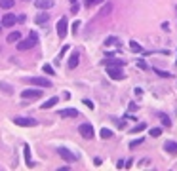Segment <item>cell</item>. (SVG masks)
I'll use <instances>...</instances> for the list:
<instances>
[{"mask_svg":"<svg viewBox=\"0 0 177 171\" xmlns=\"http://www.w3.org/2000/svg\"><path fill=\"white\" fill-rule=\"evenodd\" d=\"M36 42H38V34H36V33H31L25 40L17 42V50H19V52H27V50H31V48L36 46Z\"/></svg>","mask_w":177,"mask_h":171,"instance_id":"cell-1","label":"cell"},{"mask_svg":"<svg viewBox=\"0 0 177 171\" xmlns=\"http://www.w3.org/2000/svg\"><path fill=\"white\" fill-rule=\"evenodd\" d=\"M13 124L21 126V128H33V126H36V120L34 118H27V116H15Z\"/></svg>","mask_w":177,"mask_h":171,"instance_id":"cell-2","label":"cell"},{"mask_svg":"<svg viewBox=\"0 0 177 171\" xmlns=\"http://www.w3.org/2000/svg\"><path fill=\"white\" fill-rule=\"evenodd\" d=\"M27 82L31 86H38V88H52V82H49L48 78H42V76H33V78H27Z\"/></svg>","mask_w":177,"mask_h":171,"instance_id":"cell-3","label":"cell"},{"mask_svg":"<svg viewBox=\"0 0 177 171\" xmlns=\"http://www.w3.org/2000/svg\"><path fill=\"white\" fill-rule=\"evenodd\" d=\"M21 97H23V99H40V97H42V89H33V88L23 89Z\"/></svg>","mask_w":177,"mask_h":171,"instance_id":"cell-4","label":"cell"},{"mask_svg":"<svg viewBox=\"0 0 177 171\" xmlns=\"http://www.w3.org/2000/svg\"><path fill=\"white\" fill-rule=\"evenodd\" d=\"M107 74H109L112 80H122V78H124L122 67H107Z\"/></svg>","mask_w":177,"mask_h":171,"instance_id":"cell-5","label":"cell"},{"mask_svg":"<svg viewBox=\"0 0 177 171\" xmlns=\"http://www.w3.org/2000/svg\"><path fill=\"white\" fill-rule=\"evenodd\" d=\"M57 152H59V156H61L65 162H76V156H74V152H70L69 148H65V146H59Z\"/></svg>","mask_w":177,"mask_h":171,"instance_id":"cell-6","label":"cell"},{"mask_svg":"<svg viewBox=\"0 0 177 171\" xmlns=\"http://www.w3.org/2000/svg\"><path fill=\"white\" fill-rule=\"evenodd\" d=\"M78 133H80L84 139H91V137H93V128H91V124H82V126L78 128Z\"/></svg>","mask_w":177,"mask_h":171,"instance_id":"cell-7","label":"cell"},{"mask_svg":"<svg viewBox=\"0 0 177 171\" xmlns=\"http://www.w3.org/2000/svg\"><path fill=\"white\" fill-rule=\"evenodd\" d=\"M57 36L59 38H65L67 36V17H61L57 21Z\"/></svg>","mask_w":177,"mask_h":171,"instance_id":"cell-8","label":"cell"},{"mask_svg":"<svg viewBox=\"0 0 177 171\" xmlns=\"http://www.w3.org/2000/svg\"><path fill=\"white\" fill-rule=\"evenodd\" d=\"M34 6L38 10H49V8H54V0H34Z\"/></svg>","mask_w":177,"mask_h":171,"instance_id":"cell-9","label":"cell"},{"mask_svg":"<svg viewBox=\"0 0 177 171\" xmlns=\"http://www.w3.org/2000/svg\"><path fill=\"white\" fill-rule=\"evenodd\" d=\"M17 23V17L13 15V13H6L4 17H2V27H13Z\"/></svg>","mask_w":177,"mask_h":171,"instance_id":"cell-10","label":"cell"},{"mask_svg":"<svg viewBox=\"0 0 177 171\" xmlns=\"http://www.w3.org/2000/svg\"><path fill=\"white\" fill-rule=\"evenodd\" d=\"M76 116H78L76 108H63V110H59V118H76Z\"/></svg>","mask_w":177,"mask_h":171,"instance_id":"cell-11","label":"cell"},{"mask_svg":"<svg viewBox=\"0 0 177 171\" xmlns=\"http://www.w3.org/2000/svg\"><path fill=\"white\" fill-rule=\"evenodd\" d=\"M105 67H124V61L122 59H114L112 55H109L107 61H105Z\"/></svg>","mask_w":177,"mask_h":171,"instance_id":"cell-12","label":"cell"},{"mask_svg":"<svg viewBox=\"0 0 177 171\" xmlns=\"http://www.w3.org/2000/svg\"><path fill=\"white\" fill-rule=\"evenodd\" d=\"M164 150L166 152H171V154H177V143L175 141H166L164 143Z\"/></svg>","mask_w":177,"mask_h":171,"instance_id":"cell-13","label":"cell"},{"mask_svg":"<svg viewBox=\"0 0 177 171\" xmlns=\"http://www.w3.org/2000/svg\"><path fill=\"white\" fill-rule=\"evenodd\" d=\"M55 103H59V97H52V99H48L46 103H42V105H40V108H42V110H46V108H52Z\"/></svg>","mask_w":177,"mask_h":171,"instance_id":"cell-14","label":"cell"},{"mask_svg":"<svg viewBox=\"0 0 177 171\" xmlns=\"http://www.w3.org/2000/svg\"><path fill=\"white\" fill-rule=\"evenodd\" d=\"M6 40H8L10 44H13V42H19V40H21V34H19L17 31H13V33H10V34H8V38H6Z\"/></svg>","mask_w":177,"mask_h":171,"instance_id":"cell-15","label":"cell"},{"mask_svg":"<svg viewBox=\"0 0 177 171\" xmlns=\"http://www.w3.org/2000/svg\"><path fill=\"white\" fill-rule=\"evenodd\" d=\"M25 162H27V165H29V167H33V165H34V163L31 162V148H29V144L25 146Z\"/></svg>","mask_w":177,"mask_h":171,"instance_id":"cell-16","label":"cell"},{"mask_svg":"<svg viewBox=\"0 0 177 171\" xmlns=\"http://www.w3.org/2000/svg\"><path fill=\"white\" fill-rule=\"evenodd\" d=\"M13 0H0V8H4V10H10V8H13Z\"/></svg>","mask_w":177,"mask_h":171,"instance_id":"cell-17","label":"cell"},{"mask_svg":"<svg viewBox=\"0 0 177 171\" xmlns=\"http://www.w3.org/2000/svg\"><path fill=\"white\" fill-rule=\"evenodd\" d=\"M48 17H49L48 13H38V15H36V23H38V25H42V23L48 21Z\"/></svg>","mask_w":177,"mask_h":171,"instance_id":"cell-18","label":"cell"},{"mask_svg":"<svg viewBox=\"0 0 177 171\" xmlns=\"http://www.w3.org/2000/svg\"><path fill=\"white\" fill-rule=\"evenodd\" d=\"M74 67H78V55L76 53H74L70 57V61H69V68H74Z\"/></svg>","mask_w":177,"mask_h":171,"instance_id":"cell-19","label":"cell"},{"mask_svg":"<svg viewBox=\"0 0 177 171\" xmlns=\"http://www.w3.org/2000/svg\"><path fill=\"white\" fill-rule=\"evenodd\" d=\"M99 135H101V139H111V137H112V131H111V129H105V128H103Z\"/></svg>","mask_w":177,"mask_h":171,"instance_id":"cell-20","label":"cell"},{"mask_svg":"<svg viewBox=\"0 0 177 171\" xmlns=\"http://www.w3.org/2000/svg\"><path fill=\"white\" fill-rule=\"evenodd\" d=\"M153 70L156 72L158 76H162V78H171V74H169V72H164V70H160V68H153Z\"/></svg>","mask_w":177,"mask_h":171,"instance_id":"cell-21","label":"cell"},{"mask_svg":"<svg viewBox=\"0 0 177 171\" xmlns=\"http://www.w3.org/2000/svg\"><path fill=\"white\" fill-rule=\"evenodd\" d=\"M130 48H132V52H143V48L133 40V42H130Z\"/></svg>","mask_w":177,"mask_h":171,"instance_id":"cell-22","label":"cell"},{"mask_svg":"<svg viewBox=\"0 0 177 171\" xmlns=\"http://www.w3.org/2000/svg\"><path fill=\"white\" fill-rule=\"evenodd\" d=\"M42 72H46V74H55L52 65H44V67H42Z\"/></svg>","mask_w":177,"mask_h":171,"instance_id":"cell-23","label":"cell"},{"mask_svg":"<svg viewBox=\"0 0 177 171\" xmlns=\"http://www.w3.org/2000/svg\"><path fill=\"white\" fill-rule=\"evenodd\" d=\"M103 0H84V4L88 6V8H91V6H95V4H101Z\"/></svg>","mask_w":177,"mask_h":171,"instance_id":"cell-24","label":"cell"},{"mask_svg":"<svg viewBox=\"0 0 177 171\" xmlns=\"http://www.w3.org/2000/svg\"><path fill=\"white\" fill-rule=\"evenodd\" d=\"M160 122H162V126H166V128L171 126V120H169L168 116H160Z\"/></svg>","mask_w":177,"mask_h":171,"instance_id":"cell-25","label":"cell"},{"mask_svg":"<svg viewBox=\"0 0 177 171\" xmlns=\"http://www.w3.org/2000/svg\"><path fill=\"white\" fill-rule=\"evenodd\" d=\"M150 135H153V137H160L162 135V129L160 128H153V129H150Z\"/></svg>","mask_w":177,"mask_h":171,"instance_id":"cell-26","label":"cell"},{"mask_svg":"<svg viewBox=\"0 0 177 171\" xmlns=\"http://www.w3.org/2000/svg\"><path fill=\"white\" fill-rule=\"evenodd\" d=\"M118 42V38H114V36H109L107 40H105V46H112V44H116Z\"/></svg>","mask_w":177,"mask_h":171,"instance_id":"cell-27","label":"cell"},{"mask_svg":"<svg viewBox=\"0 0 177 171\" xmlns=\"http://www.w3.org/2000/svg\"><path fill=\"white\" fill-rule=\"evenodd\" d=\"M145 128H147V124H137V126L133 128V131H132V133H139V131H143Z\"/></svg>","mask_w":177,"mask_h":171,"instance_id":"cell-28","label":"cell"},{"mask_svg":"<svg viewBox=\"0 0 177 171\" xmlns=\"http://www.w3.org/2000/svg\"><path fill=\"white\" fill-rule=\"evenodd\" d=\"M111 10H112V4H107L103 10H101V15H107V13H111Z\"/></svg>","mask_w":177,"mask_h":171,"instance_id":"cell-29","label":"cell"},{"mask_svg":"<svg viewBox=\"0 0 177 171\" xmlns=\"http://www.w3.org/2000/svg\"><path fill=\"white\" fill-rule=\"evenodd\" d=\"M141 143H143V139H137V141H133V143L130 144V148H135V146H137V144H141Z\"/></svg>","mask_w":177,"mask_h":171,"instance_id":"cell-30","label":"cell"},{"mask_svg":"<svg viewBox=\"0 0 177 171\" xmlns=\"http://www.w3.org/2000/svg\"><path fill=\"white\" fill-rule=\"evenodd\" d=\"M84 105H86V107H88V108H93V103H91V101H90V99H84Z\"/></svg>","mask_w":177,"mask_h":171,"instance_id":"cell-31","label":"cell"},{"mask_svg":"<svg viewBox=\"0 0 177 171\" xmlns=\"http://www.w3.org/2000/svg\"><path fill=\"white\" fill-rule=\"evenodd\" d=\"M78 27H80V21H76V23H74V25H72V31L76 33V31H78Z\"/></svg>","mask_w":177,"mask_h":171,"instance_id":"cell-32","label":"cell"},{"mask_svg":"<svg viewBox=\"0 0 177 171\" xmlns=\"http://www.w3.org/2000/svg\"><path fill=\"white\" fill-rule=\"evenodd\" d=\"M67 50H69V48H67V46H65V48H63V50H61V53H59V59H61V57H63V55H65V53H67Z\"/></svg>","mask_w":177,"mask_h":171,"instance_id":"cell-33","label":"cell"},{"mask_svg":"<svg viewBox=\"0 0 177 171\" xmlns=\"http://www.w3.org/2000/svg\"><path fill=\"white\" fill-rule=\"evenodd\" d=\"M0 31H2V25H0Z\"/></svg>","mask_w":177,"mask_h":171,"instance_id":"cell-34","label":"cell"},{"mask_svg":"<svg viewBox=\"0 0 177 171\" xmlns=\"http://www.w3.org/2000/svg\"><path fill=\"white\" fill-rule=\"evenodd\" d=\"M175 65H177V61H175Z\"/></svg>","mask_w":177,"mask_h":171,"instance_id":"cell-35","label":"cell"},{"mask_svg":"<svg viewBox=\"0 0 177 171\" xmlns=\"http://www.w3.org/2000/svg\"><path fill=\"white\" fill-rule=\"evenodd\" d=\"M0 52H2V50H0Z\"/></svg>","mask_w":177,"mask_h":171,"instance_id":"cell-36","label":"cell"}]
</instances>
